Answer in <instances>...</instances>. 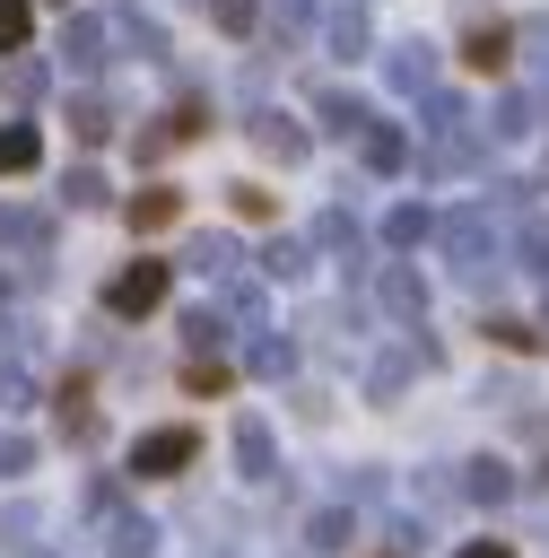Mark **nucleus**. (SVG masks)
I'll return each mask as SVG.
<instances>
[{"label":"nucleus","mask_w":549,"mask_h":558,"mask_svg":"<svg viewBox=\"0 0 549 558\" xmlns=\"http://www.w3.org/2000/svg\"><path fill=\"white\" fill-rule=\"evenodd\" d=\"M192 453H200V436H192V427H148V436L131 445V471H139V480H174Z\"/></svg>","instance_id":"f257e3e1"},{"label":"nucleus","mask_w":549,"mask_h":558,"mask_svg":"<svg viewBox=\"0 0 549 558\" xmlns=\"http://www.w3.org/2000/svg\"><path fill=\"white\" fill-rule=\"evenodd\" d=\"M166 279H174L166 262H131V270L105 288V305H113V314H157V305H166Z\"/></svg>","instance_id":"f03ea898"},{"label":"nucleus","mask_w":549,"mask_h":558,"mask_svg":"<svg viewBox=\"0 0 549 558\" xmlns=\"http://www.w3.org/2000/svg\"><path fill=\"white\" fill-rule=\"evenodd\" d=\"M436 244H444L462 270H479V262L497 253V235H488V218H479V209H453V218H436Z\"/></svg>","instance_id":"7ed1b4c3"},{"label":"nucleus","mask_w":549,"mask_h":558,"mask_svg":"<svg viewBox=\"0 0 549 558\" xmlns=\"http://www.w3.org/2000/svg\"><path fill=\"white\" fill-rule=\"evenodd\" d=\"M253 148H261L270 166H305V148H314V140H305V122H296V113H253Z\"/></svg>","instance_id":"20e7f679"},{"label":"nucleus","mask_w":549,"mask_h":558,"mask_svg":"<svg viewBox=\"0 0 549 558\" xmlns=\"http://www.w3.org/2000/svg\"><path fill=\"white\" fill-rule=\"evenodd\" d=\"M183 270H192V279H209V288H235V279H244V253H235V235H192Z\"/></svg>","instance_id":"39448f33"},{"label":"nucleus","mask_w":549,"mask_h":558,"mask_svg":"<svg viewBox=\"0 0 549 558\" xmlns=\"http://www.w3.org/2000/svg\"><path fill=\"white\" fill-rule=\"evenodd\" d=\"M105 44H113V26H105V17H70V26H61V61H70L78 78H96V70H105Z\"/></svg>","instance_id":"423d86ee"},{"label":"nucleus","mask_w":549,"mask_h":558,"mask_svg":"<svg viewBox=\"0 0 549 558\" xmlns=\"http://www.w3.org/2000/svg\"><path fill=\"white\" fill-rule=\"evenodd\" d=\"M375 296H383V314H401V323L427 314V279H418L410 262H383V270H375Z\"/></svg>","instance_id":"0eeeda50"},{"label":"nucleus","mask_w":549,"mask_h":558,"mask_svg":"<svg viewBox=\"0 0 549 558\" xmlns=\"http://www.w3.org/2000/svg\"><path fill=\"white\" fill-rule=\"evenodd\" d=\"M44 244H52V218H44V209H17V201H0V253H26V262H35Z\"/></svg>","instance_id":"6e6552de"},{"label":"nucleus","mask_w":549,"mask_h":558,"mask_svg":"<svg viewBox=\"0 0 549 558\" xmlns=\"http://www.w3.org/2000/svg\"><path fill=\"white\" fill-rule=\"evenodd\" d=\"M105 26H113V35H122V44L139 52V61H166V26H157V17L139 9V0H122V9L105 17Z\"/></svg>","instance_id":"1a4fd4ad"},{"label":"nucleus","mask_w":549,"mask_h":558,"mask_svg":"<svg viewBox=\"0 0 549 558\" xmlns=\"http://www.w3.org/2000/svg\"><path fill=\"white\" fill-rule=\"evenodd\" d=\"M383 78H392V96H427V87H436V52H427V44H392Z\"/></svg>","instance_id":"9d476101"},{"label":"nucleus","mask_w":549,"mask_h":558,"mask_svg":"<svg viewBox=\"0 0 549 558\" xmlns=\"http://www.w3.org/2000/svg\"><path fill=\"white\" fill-rule=\"evenodd\" d=\"M235 462H244V480H279V445H270V418H235Z\"/></svg>","instance_id":"9b49d317"},{"label":"nucleus","mask_w":549,"mask_h":558,"mask_svg":"<svg viewBox=\"0 0 549 558\" xmlns=\"http://www.w3.org/2000/svg\"><path fill=\"white\" fill-rule=\"evenodd\" d=\"M314 244H322V253H340V262H349V279L366 270V262H357V253H366V235H357V218H349V209H322V218H314Z\"/></svg>","instance_id":"f8f14e48"},{"label":"nucleus","mask_w":549,"mask_h":558,"mask_svg":"<svg viewBox=\"0 0 549 558\" xmlns=\"http://www.w3.org/2000/svg\"><path fill=\"white\" fill-rule=\"evenodd\" d=\"M105 549H113V558H157V523L113 506V514H105Z\"/></svg>","instance_id":"ddd939ff"},{"label":"nucleus","mask_w":549,"mask_h":558,"mask_svg":"<svg viewBox=\"0 0 549 558\" xmlns=\"http://www.w3.org/2000/svg\"><path fill=\"white\" fill-rule=\"evenodd\" d=\"M314 113H322V131H340V140H357L375 113H366V96H349V87H322L314 96Z\"/></svg>","instance_id":"4468645a"},{"label":"nucleus","mask_w":549,"mask_h":558,"mask_svg":"<svg viewBox=\"0 0 549 558\" xmlns=\"http://www.w3.org/2000/svg\"><path fill=\"white\" fill-rule=\"evenodd\" d=\"M357 148H366V166H375V174H401V166H410V131H392V122H366V131H357Z\"/></svg>","instance_id":"2eb2a0df"},{"label":"nucleus","mask_w":549,"mask_h":558,"mask_svg":"<svg viewBox=\"0 0 549 558\" xmlns=\"http://www.w3.org/2000/svg\"><path fill=\"white\" fill-rule=\"evenodd\" d=\"M52 410H61V436H96V401H87V375H61V392H52Z\"/></svg>","instance_id":"dca6fc26"},{"label":"nucleus","mask_w":549,"mask_h":558,"mask_svg":"<svg viewBox=\"0 0 549 558\" xmlns=\"http://www.w3.org/2000/svg\"><path fill=\"white\" fill-rule=\"evenodd\" d=\"M427 235H436V218H427L418 201H392V209H383V244H392V253H410V244H427Z\"/></svg>","instance_id":"f3484780"},{"label":"nucleus","mask_w":549,"mask_h":558,"mask_svg":"<svg viewBox=\"0 0 549 558\" xmlns=\"http://www.w3.org/2000/svg\"><path fill=\"white\" fill-rule=\"evenodd\" d=\"M349 541H357V523H349V506H322V514L305 523V549H322V558H331V549H349Z\"/></svg>","instance_id":"a211bd4d"},{"label":"nucleus","mask_w":549,"mask_h":558,"mask_svg":"<svg viewBox=\"0 0 549 558\" xmlns=\"http://www.w3.org/2000/svg\"><path fill=\"white\" fill-rule=\"evenodd\" d=\"M44 157V140H35V122H0V174H26Z\"/></svg>","instance_id":"6ab92c4d"},{"label":"nucleus","mask_w":549,"mask_h":558,"mask_svg":"<svg viewBox=\"0 0 549 558\" xmlns=\"http://www.w3.org/2000/svg\"><path fill=\"white\" fill-rule=\"evenodd\" d=\"M505 52H514V35H505V26H471V44H462V61H471V70H505Z\"/></svg>","instance_id":"aec40b11"},{"label":"nucleus","mask_w":549,"mask_h":558,"mask_svg":"<svg viewBox=\"0 0 549 558\" xmlns=\"http://www.w3.org/2000/svg\"><path fill=\"white\" fill-rule=\"evenodd\" d=\"M174 218H183V192H139V201H131V227H139V235H157V227H174Z\"/></svg>","instance_id":"412c9836"},{"label":"nucleus","mask_w":549,"mask_h":558,"mask_svg":"<svg viewBox=\"0 0 549 558\" xmlns=\"http://www.w3.org/2000/svg\"><path fill=\"white\" fill-rule=\"evenodd\" d=\"M70 131H78V140L96 148V140L113 131V105H105V96H70Z\"/></svg>","instance_id":"4be33fe9"},{"label":"nucleus","mask_w":549,"mask_h":558,"mask_svg":"<svg viewBox=\"0 0 549 558\" xmlns=\"http://www.w3.org/2000/svg\"><path fill=\"white\" fill-rule=\"evenodd\" d=\"M462 497H479V506H505V497H514V480H505V462H471V480H462Z\"/></svg>","instance_id":"5701e85b"},{"label":"nucleus","mask_w":549,"mask_h":558,"mask_svg":"<svg viewBox=\"0 0 549 558\" xmlns=\"http://www.w3.org/2000/svg\"><path fill=\"white\" fill-rule=\"evenodd\" d=\"M331 52H340V61H357V52H366V9H357V0L331 17Z\"/></svg>","instance_id":"b1692460"},{"label":"nucleus","mask_w":549,"mask_h":558,"mask_svg":"<svg viewBox=\"0 0 549 558\" xmlns=\"http://www.w3.org/2000/svg\"><path fill=\"white\" fill-rule=\"evenodd\" d=\"M61 201H70V209H105L113 192H105V174H96V166H70V183H61Z\"/></svg>","instance_id":"393cba45"},{"label":"nucleus","mask_w":549,"mask_h":558,"mask_svg":"<svg viewBox=\"0 0 549 558\" xmlns=\"http://www.w3.org/2000/svg\"><path fill=\"white\" fill-rule=\"evenodd\" d=\"M183 340H192V349L209 357V349L227 340V314H218V305H192V314H183Z\"/></svg>","instance_id":"a878e982"},{"label":"nucleus","mask_w":549,"mask_h":558,"mask_svg":"<svg viewBox=\"0 0 549 558\" xmlns=\"http://www.w3.org/2000/svg\"><path fill=\"white\" fill-rule=\"evenodd\" d=\"M514 253H523V270L549 279V218H523V227H514Z\"/></svg>","instance_id":"bb28decb"},{"label":"nucleus","mask_w":549,"mask_h":558,"mask_svg":"<svg viewBox=\"0 0 549 558\" xmlns=\"http://www.w3.org/2000/svg\"><path fill=\"white\" fill-rule=\"evenodd\" d=\"M261 270H270V279H296V270H305V244H296V235H270V244H261Z\"/></svg>","instance_id":"cd10ccee"},{"label":"nucleus","mask_w":549,"mask_h":558,"mask_svg":"<svg viewBox=\"0 0 549 558\" xmlns=\"http://www.w3.org/2000/svg\"><path fill=\"white\" fill-rule=\"evenodd\" d=\"M244 366H253V375H270V384H279V375H288V366H296V349H288V340H253V357H244Z\"/></svg>","instance_id":"c85d7f7f"},{"label":"nucleus","mask_w":549,"mask_h":558,"mask_svg":"<svg viewBox=\"0 0 549 558\" xmlns=\"http://www.w3.org/2000/svg\"><path fill=\"white\" fill-rule=\"evenodd\" d=\"M26 401H35L26 366H17V357H0V418H9V410H26Z\"/></svg>","instance_id":"c756f323"},{"label":"nucleus","mask_w":549,"mask_h":558,"mask_svg":"<svg viewBox=\"0 0 549 558\" xmlns=\"http://www.w3.org/2000/svg\"><path fill=\"white\" fill-rule=\"evenodd\" d=\"M209 17H218L227 35H253V26H261V0H209Z\"/></svg>","instance_id":"7c9ffc66"},{"label":"nucleus","mask_w":549,"mask_h":558,"mask_svg":"<svg viewBox=\"0 0 549 558\" xmlns=\"http://www.w3.org/2000/svg\"><path fill=\"white\" fill-rule=\"evenodd\" d=\"M26 26H35V0H0V52H17Z\"/></svg>","instance_id":"2f4dec72"},{"label":"nucleus","mask_w":549,"mask_h":558,"mask_svg":"<svg viewBox=\"0 0 549 558\" xmlns=\"http://www.w3.org/2000/svg\"><path fill=\"white\" fill-rule=\"evenodd\" d=\"M17 471H35V445L17 427H0V480H17Z\"/></svg>","instance_id":"473e14b6"},{"label":"nucleus","mask_w":549,"mask_h":558,"mask_svg":"<svg viewBox=\"0 0 549 558\" xmlns=\"http://www.w3.org/2000/svg\"><path fill=\"white\" fill-rule=\"evenodd\" d=\"M497 131L523 140V131H532V96H497Z\"/></svg>","instance_id":"72a5a7b5"},{"label":"nucleus","mask_w":549,"mask_h":558,"mask_svg":"<svg viewBox=\"0 0 549 558\" xmlns=\"http://www.w3.org/2000/svg\"><path fill=\"white\" fill-rule=\"evenodd\" d=\"M183 384H192V392H227V366H218V349H209V357H192V366H183Z\"/></svg>","instance_id":"f704fd0d"},{"label":"nucleus","mask_w":549,"mask_h":558,"mask_svg":"<svg viewBox=\"0 0 549 558\" xmlns=\"http://www.w3.org/2000/svg\"><path fill=\"white\" fill-rule=\"evenodd\" d=\"M401 375H410V357H383V366H366V392H375V401H392V392H401Z\"/></svg>","instance_id":"c9c22d12"},{"label":"nucleus","mask_w":549,"mask_h":558,"mask_svg":"<svg viewBox=\"0 0 549 558\" xmlns=\"http://www.w3.org/2000/svg\"><path fill=\"white\" fill-rule=\"evenodd\" d=\"M305 17H314V0H279V9H270V44H288Z\"/></svg>","instance_id":"e433bc0d"},{"label":"nucleus","mask_w":549,"mask_h":558,"mask_svg":"<svg viewBox=\"0 0 549 558\" xmlns=\"http://www.w3.org/2000/svg\"><path fill=\"white\" fill-rule=\"evenodd\" d=\"M9 96L35 105V96H44V61H17V70H9Z\"/></svg>","instance_id":"4c0bfd02"},{"label":"nucleus","mask_w":549,"mask_h":558,"mask_svg":"<svg viewBox=\"0 0 549 558\" xmlns=\"http://www.w3.org/2000/svg\"><path fill=\"white\" fill-rule=\"evenodd\" d=\"M113 506H122V488H113V480H87V514H96V523H105V514H113Z\"/></svg>","instance_id":"58836bf2"},{"label":"nucleus","mask_w":549,"mask_h":558,"mask_svg":"<svg viewBox=\"0 0 549 558\" xmlns=\"http://www.w3.org/2000/svg\"><path fill=\"white\" fill-rule=\"evenodd\" d=\"M523 52H532V61L549 70V17H532V26H523Z\"/></svg>","instance_id":"ea45409f"},{"label":"nucleus","mask_w":549,"mask_h":558,"mask_svg":"<svg viewBox=\"0 0 549 558\" xmlns=\"http://www.w3.org/2000/svg\"><path fill=\"white\" fill-rule=\"evenodd\" d=\"M453 558H514L505 541H471V549H453Z\"/></svg>","instance_id":"a19ab883"},{"label":"nucleus","mask_w":549,"mask_h":558,"mask_svg":"<svg viewBox=\"0 0 549 558\" xmlns=\"http://www.w3.org/2000/svg\"><path fill=\"white\" fill-rule=\"evenodd\" d=\"M0 305H9V270H0Z\"/></svg>","instance_id":"79ce46f5"},{"label":"nucleus","mask_w":549,"mask_h":558,"mask_svg":"<svg viewBox=\"0 0 549 558\" xmlns=\"http://www.w3.org/2000/svg\"><path fill=\"white\" fill-rule=\"evenodd\" d=\"M35 558H52V549H35Z\"/></svg>","instance_id":"37998d69"},{"label":"nucleus","mask_w":549,"mask_h":558,"mask_svg":"<svg viewBox=\"0 0 549 558\" xmlns=\"http://www.w3.org/2000/svg\"><path fill=\"white\" fill-rule=\"evenodd\" d=\"M61 9H70V0H61Z\"/></svg>","instance_id":"c03bdc74"}]
</instances>
